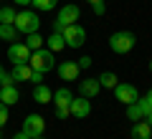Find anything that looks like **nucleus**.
Listing matches in <instances>:
<instances>
[{
    "label": "nucleus",
    "instance_id": "obj_21",
    "mask_svg": "<svg viewBox=\"0 0 152 139\" xmlns=\"http://www.w3.org/2000/svg\"><path fill=\"white\" fill-rule=\"evenodd\" d=\"M137 104H140V109H142V114H145V116H147V114L152 111V89L147 91L145 96H140V99H137Z\"/></svg>",
    "mask_w": 152,
    "mask_h": 139
},
{
    "label": "nucleus",
    "instance_id": "obj_30",
    "mask_svg": "<svg viewBox=\"0 0 152 139\" xmlns=\"http://www.w3.org/2000/svg\"><path fill=\"white\" fill-rule=\"evenodd\" d=\"M13 3H15V5H23V8L31 5V0H13Z\"/></svg>",
    "mask_w": 152,
    "mask_h": 139
},
{
    "label": "nucleus",
    "instance_id": "obj_10",
    "mask_svg": "<svg viewBox=\"0 0 152 139\" xmlns=\"http://www.w3.org/2000/svg\"><path fill=\"white\" fill-rule=\"evenodd\" d=\"M56 71H58V76L64 81H76L79 79V63H76V61H64V63H58L56 66Z\"/></svg>",
    "mask_w": 152,
    "mask_h": 139
},
{
    "label": "nucleus",
    "instance_id": "obj_7",
    "mask_svg": "<svg viewBox=\"0 0 152 139\" xmlns=\"http://www.w3.org/2000/svg\"><path fill=\"white\" fill-rule=\"evenodd\" d=\"M114 96H117V101L119 104H124V106H129V104H134L137 99H140V91H137V86H132V84H117L114 86Z\"/></svg>",
    "mask_w": 152,
    "mask_h": 139
},
{
    "label": "nucleus",
    "instance_id": "obj_23",
    "mask_svg": "<svg viewBox=\"0 0 152 139\" xmlns=\"http://www.w3.org/2000/svg\"><path fill=\"white\" fill-rule=\"evenodd\" d=\"M127 116L132 119V122H140V119H145V114H142V109H140V104H129V106H127Z\"/></svg>",
    "mask_w": 152,
    "mask_h": 139
},
{
    "label": "nucleus",
    "instance_id": "obj_25",
    "mask_svg": "<svg viewBox=\"0 0 152 139\" xmlns=\"http://www.w3.org/2000/svg\"><path fill=\"white\" fill-rule=\"evenodd\" d=\"M5 124H8V106L0 101V129L5 127Z\"/></svg>",
    "mask_w": 152,
    "mask_h": 139
},
{
    "label": "nucleus",
    "instance_id": "obj_16",
    "mask_svg": "<svg viewBox=\"0 0 152 139\" xmlns=\"http://www.w3.org/2000/svg\"><path fill=\"white\" fill-rule=\"evenodd\" d=\"M10 76H13V81H31L33 68L28 63H15V66H13V71H10Z\"/></svg>",
    "mask_w": 152,
    "mask_h": 139
},
{
    "label": "nucleus",
    "instance_id": "obj_28",
    "mask_svg": "<svg viewBox=\"0 0 152 139\" xmlns=\"http://www.w3.org/2000/svg\"><path fill=\"white\" fill-rule=\"evenodd\" d=\"M43 76H46V74H41V71H33V76H31V81H33V84L38 86V84H43Z\"/></svg>",
    "mask_w": 152,
    "mask_h": 139
},
{
    "label": "nucleus",
    "instance_id": "obj_2",
    "mask_svg": "<svg viewBox=\"0 0 152 139\" xmlns=\"http://www.w3.org/2000/svg\"><path fill=\"white\" fill-rule=\"evenodd\" d=\"M28 66H31L33 71H41V74H46V71H53V68H56L53 51H48V48H38V51H33L31 58H28Z\"/></svg>",
    "mask_w": 152,
    "mask_h": 139
},
{
    "label": "nucleus",
    "instance_id": "obj_5",
    "mask_svg": "<svg viewBox=\"0 0 152 139\" xmlns=\"http://www.w3.org/2000/svg\"><path fill=\"white\" fill-rule=\"evenodd\" d=\"M79 15H81L79 5H74V3H71V5H64V8L58 10V15H56V20H53V31L61 33L66 25H71V23L79 20Z\"/></svg>",
    "mask_w": 152,
    "mask_h": 139
},
{
    "label": "nucleus",
    "instance_id": "obj_35",
    "mask_svg": "<svg viewBox=\"0 0 152 139\" xmlns=\"http://www.w3.org/2000/svg\"><path fill=\"white\" fill-rule=\"evenodd\" d=\"M150 74H152V61H150Z\"/></svg>",
    "mask_w": 152,
    "mask_h": 139
},
{
    "label": "nucleus",
    "instance_id": "obj_15",
    "mask_svg": "<svg viewBox=\"0 0 152 139\" xmlns=\"http://www.w3.org/2000/svg\"><path fill=\"white\" fill-rule=\"evenodd\" d=\"M150 137H152V127L147 124V119L134 122V127H132V139H150Z\"/></svg>",
    "mask_w": 152,
    "mask_h": 139
},
{
    "label": "nucleus",
    "instance_id": "obj_11",
    "mask_svg": "<svg viewBox=\"0 0 152 139\" xmlns=\"http://www.w3.org/2000/svg\"><path fill=\"white\" fill-rule=\"evenodd\" d=\"M99 91H102V86H99V79L79 81V94H81L84 99H94V96H99Z\"/></svg>",
    "mask_w": 152,
    "mask_h": 139
},
{
    "label": "nucleus",
    "instance_id": "obj_12",
    "mask_svg": "<svg viewBox=\"0 0 152 139\" xmlns=\"http://www.w3.org/2000/svg\"><path fill=\"white\" fill-rule=\"evenodd\" d=\"M71 101H74V94H71L69 89H58V91H53V109H69L71 106Z\"/></svg>",
    "mask_w": 152,
    "mask_h": 139
},
{
    "label": "nucleus",
    "instance_id": "obj_18",
    "mask_svg": "<svg viewBox=\"0 0 152 139\" xmlns=\"http://www.w3.org/2000/svg\"><path fill=\"white\" fill-rule=\"evenodd\" d=\"M20 33L15 31L13 23H0V41H18Z\"/></svg>",
    "mask_w": 152,
    "mask_h": 139
},
{
    "label": "nucleus",
    "instance_id": "obj_13",
    "mask_svg": "<svg viewBox=\"0 0 152 139\" xmlns=\"http://www.w3.org/2000/svg\"><path fill=\"white\" fill-rule=\"evenodd\" d=\"M18 99H20V94H18L15 84H10V86H0V101L5 104V106L18 104Z\"/></svg>",
    "mask_w": 152,
    "mask_h": 139
},
{
    "label": "nucleus",
    "instance_id": "obj_33",
    "mask_svg": "<svg viewBox=\"0 0 152 139\" xmlns=\"http://www.w3.org/2000/svg\"><path fill=\"white\" fill-rule=\"evenodd\" d=\"M86 3H89V5H94V3H102V0H86Z\"/></svg>",
    "mask_w": 152,
    "mask_h": 139
},
{
    "label": "nucleus",
    "instance_id": "obj_14",
    "mask_svg": "<svg viewBox=\"0 0 152 139\" xmlns=\"http://www.w3.org/2000/svg\"><path fill=\"white\" fill-rule=\"evenodd\" d=\"M33 101L36 104H51L53 101V91H51L46 84H38L36 89H33Z\"/></svg>",
    "mask_w": 152,
    "mask_h": 139
},
{
    "label": "nucleus",
    "instance_id": "obj_27",
    "mask_svg": "<svg viewBox=\"0 0 152 139\" xmlns=\"http://www.w3.org/2000/svg\"><path fill=\"white\" fill-rule=\"evenodd\" d=\"M76 63H79V68H89V66H91V63H94V61H91V58H89V56H81V58L76 61Z\"/></svg>",
    "mask_w": 152,
    "mask_h": 139
},
{
    "label": "nucleus",
    "instance_id": "obj_4",
    "mask_svg": "<svg viewBox=\"0 0 152 139\" xmlns=\"http://www.w3.org/2000/svg\"><path fill=\"white\" fill-rule=\"evenodd\" d=\"M61 36H64V41H66L69 48H81L84 41H86V28H81L79 23H71V25H66L64 31H61Z\"/></svg>",
    "mask_w": 152,
    "mask_h": 139
},
{
    "label": "nucleus",
    "instance_id": "obj_1",
    "mask_svg": "<svg viewBox=\"0 0 152 139\" xmlns=\"http://www.w3.org/2000/svg\"><path fill=\"white\" fill-rule=\"evenodd\" d=\"M13 25H15V31L23 33V36H28V33H38V28H41V18H38V13H33V10H20V13H15Z\"/></svg>",
    "mask_w": 152,
    "mask_h": 139
},
{
    "label": "nucleus",
    "instance_id": "obj_3",
    "mask_svg": "<svg viewBox=\"0 0 152 139\" xmlns=\"http://www.w3.org/2000/svg\"><path fill=\"white\" fill-rule=\"evenodd\" d=\"M134 43H137V38H134V33H129V31H117V33L109 36V48H112L114 53H119V56L129 53V51L134 48Z\"/></svg>",
    "mask_w": 152,
    "mask_h": 139
},
{
    "label": "nucleus",
    "instance_id": "obj_20",
    "mask_svg": "<svg viewBox=\"0 0 152 139\" xmlns=\"http://www.w3.org/2000/svg\"><path fill=\"white\" fill-rule=\"evenodd\" d=\"M43 41H46V38H41L38 33H28V36H26V46H28L31 51H38V48H43Z\"/></svg>",
    "mask_w": 152,
    "mask_h": 139
},
{
    "label": "nucleus",
    "instance_id": "obj_26",
    "mask_svg": "<svg viewBox=\"0 0 152 139\" xmlns=\"http://www.w3.org/2000/svg\"><path fill=\"white\" fill-rule=\"evenodd\" d=\"M94 15H104V13H107V5H104V0H102V3H94Z\"/></svg>",
    "mask_w": 152,
    "mask_h": 139
},
{
    "label": "nucleus",
    "instance_id": "obj_32",
    "mask_svg": "<svg viewBox=\"0 0 152 139\" xmlns=\"http://www.w3.org/2000/svg\"><path fill=\"white\" fill-rule=\"evenodd\" d=\"M145 119H147V124H150V127H152V111H150V114H147V116H145Z\"/></svg>",
    "mask_w": 152,
    "mask_h": 139
},
{
    "label": "nucleus",
    "instance_id": "obj_17",
    "mask_svg": "<svg viewBox=\"0 0 152 139\" xmlns=\"http://www.w3.org/2000/svg\"><path fill=\"white\" fill-rule=\"evenodd\" d=\"M46 48H48V51H53V53H56V51H64V48H66L64 36H61L58 31H53L48 38H46Z\"/></svg>",
    "mask_w": 152,
    "mask_h": 139
},
{
    "label": "nucleus",
    "instance_id": "obj_19",
    "mask_svg": "<svg viewBox=\"0 0 152 139\" xmlns=\"http://www.w3.org/2000/svg\"><path fill=\"white\" fill-rule=\"evenodd\" d=\"M117 84H119V79H117L114 71H104V74L99 76V86H102V89H114Z\"/></svg>",
    "mask_w": 152,
    "mask_h": 139
},
{
    "label": "nucleus",
    "instance_id": "obj_6",
    "mask_svg": "<svg viewBox=\"0 0 152 139\" xmlns=\"http://www.w3.org/2000/svg\"><path fill=\"white\" fill-rule=\"evenodd\" d=\"M43 129H46V119L41 116V114H28L26 122H23V129H20V132L28 134L31 139H36V137L43 134Z\"/></svg>",
    "mask_w": 152,
    "mask_h": 139
},
{
    "label": "nucleus",
    "instance_id": "obj_31",
    "mask_svg": "<svg viewBox=\"0 0 152 139\" xmlns=\"http://www.w3.org/2000/svg\"><path fill=\"white\" fill-rule=\"evenodd\" d=\"M13 139H31V137H28V134H23V132H18L15 137H13Z\"/></svg>",
    "mask_w": 152,
    "mask_h": 139
},
{
    "label": "nucleus",
    "instance_id": "obj_24",
    "mask_svg": "<svg viewBox=\"0 0 152 139\" xmlns=\"http://www.w3.org/2000/svg\"><path fill=\"white\" fill-rule=\"evenodd\" d=\"M13 20H15V10L10 5L0 8V23H13Z\"/></svg>",
    "mask_w": 152,
    "mask_h": 139
},
{
    "label": "nucleus",
    "instance_id": "obj_8",
    "mask_svg": "<svg viewBox=\"0 0 152 139\" xmlns=\"http://www.w3.org/2000/svg\"><path fill=\"white\" fill-rule=\"evenodd\" d=\"M31 53L33 51L28 48L26 43H10V48H8V61H13V66L15 63H28Z\"/></svg>",
    "mask_w": 152,
    "mask_h": 139
},
{
    "label": "nucleus",
    "instance_id": "obj_22",
    "mask_svg": "<svg viewBox=\"0 0 152 139\" xmlns=\"http://www.w3.org/2000/svg\"><path fill=\"white\" fill-rule=\"evenodd\" d=\"M31 5L36 8V10H53V8L58 5V0H31Z\"/></svg>",
    "mask_w": 152,
    "mask_h": 139
},
{
    "label": "nucleus",
    "instance_id": "obj_29",
    "mask_svg": "<svg viewBox=\"0 0 152 139\" xmlns=\"http://www.w3.org/2000/svg\"><path fill=\"white\" fill-rule=\"evenodd\" d=\"M53 114H56L58 119H66V116H71V111H69V109H53Z\"/></svg>",
    "mask_w": 152,
    "mask_h": 139
},
{
    "label": "nucleus",
    "instance_id": "obj_34",
    "mask_svg": "<svg viewBox=\"0 0 152 139\" xmlns=\"http://www.w3.org/2000/svg\"><path fill=\"white\" fill-rule=\"evenodd\" d=\"M36 139H46V137H43V134H41V137H36Z\"/></svg>",
    "mask_w": 152,
    "mask_h": 139
},
{
    "label": "nucleus",
    "instance_id": "obj_9",
    "mask_svg": "<svg viewBox=\"0 0 152 139\" xmlns=\"http://www.w3.org/2000/svg\"><path fill=\"white\" fill-rule=\"evenodd\" d=\"M69 111H71V116H76V119H86L89 114H91V101H89V99H84V96H79V99H74V101H71Z\"/></svg>",
    "mask_w": 152,
    "mask_h": 139
}]
</instances>
